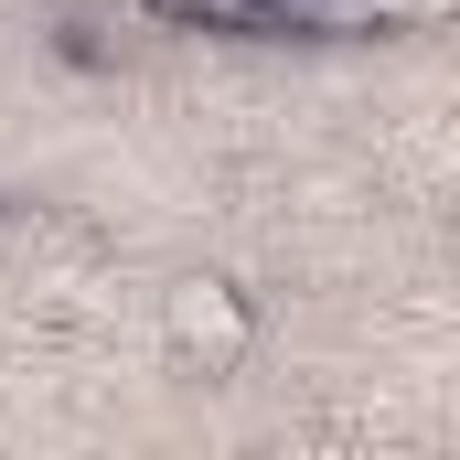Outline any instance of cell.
I'll return each mask as SVG.
<instances>
[{
  "label": "cell",
  "instance_id": "obj_2",
  "mask_svg": "<svg viewBox=\"0 0 460 460\" xmlns=\"http://www.w3.org/2000/svg\"><path fill=\"white\" fill-rule=\"evenodd\" d=\"M150 11H172V22H246L257 0H150Z\"/></svg>",
  "mask_w": 460,
  "mask_h": 460
},
{
  "label": "cell",
  "instance_id": "obj_1",
  "mask_svg": "<svg viewBox=\"0 0 460 460\" xmlns=\"http://www.w3.org/2000/svg\"><path fill=\"white\" fill-rule=\"evenodd\" d=\"M161 343L182 375H235L246 353H257V311H246V289H235L226 268H182L172 289H161Z\"/></svg>",
  "mask_w": 460,
  "mask_h": 460
}]
</instances>
